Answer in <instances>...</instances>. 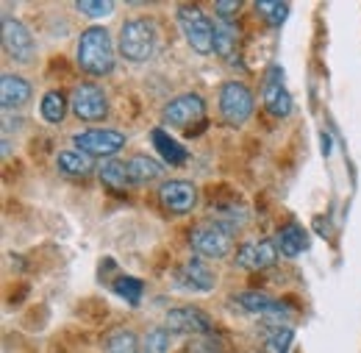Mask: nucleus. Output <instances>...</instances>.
Here are the masks:
<instances>
[{
  "instance_id": "obj_27",
  "label": "nucleus",
  "mask_w": 361,
  "mask_h": 353,
  "mask_svg": "<svg viewBox=\"0 0 361 353\" xmlns=\"http://www.w3.org/2000/svg\"><path fill=\"white\" fill-rule=\"evenodd\" d=\"M75 8H78L81 14L92 17V20H97V17L111 14V11H114V3H111V0H78Z\"/></svg>"
},
{
  "instance_id": "obj_22",
  "label": "nucleus",
  "mask_w": 361,
  "mask_h": 353,
  "mask_svg": "<svg viewBox=\"0 0 361 353\" xmlns=\"http://www.w3.org/2000/svg\"><path fill=\"white\" fill-rule=\"evenodd\" d=\"M103 353H142V345H139V340H136L134 331H128V328H117V331H111V334L106 337Z\"/></svg>"
},
{
  "instance_id": "obj_2",
  "label": "nucleus",
  "mask_w": 361,
  "mask_h": 353,
  "mask_svg": "<svg viewBox=\"0 0 361 353\" xmlns=\"http://www.w3.org/2000/svg\"><path fill=\"white\" fill-rule=\"evenodd\" d=\"M178 25H180V34H183L186 44H189L195 53L206 56V53L214 50V23H212L197 6H192V3L178 6Z\"/></svg>"
},
{
  "instance_id": "obj_3",
  "label": "nucleus",
  "mask_w": 361,
  "mask_h": 353,
  "mask_svg": "<svg viewBox=\"0 0 361 353\" xmlns=\"http://www.w3.org/2000/svg\"><path fill=\"white\" fill-rule=\"evenodd\" d=\"M120 53L126 61H134V64H142L153 56L156 50V25L150 20H131L120 28Z\"/></svg>"
},
{
  "instance_id": "obj_1",
  "label": "nucleus",
  "mask_w": 361,
  "mask_h": 353,
  "mask_svg": "<svg viewBox=\"0 0 361 353\" xmlns=\"http://www.w3.org/2000/svg\"><path fill=\"white\" fill-rule=\"evenodd\" d=\"M78 67L94 78L109 76L114 70V44L106 28L92 25L78 40Z\"/></svg>"
},
{
  "instance_id": "obj_29",
  "label": "nucleus",
  "mask_w": 361,
  "mask_h": 353,
  "mask_svg": "<svg viewBox=\"0 0 361 353\" xmlns=\"http://www.w3.org/2000/svg\"><path fill=\"white\" fill-rule=\"evenodd\" d=\"M289 340H292V331H289V328L275 331L270 340H267V351H270V353H283V351H286V345H289Z\"/></svg>"
},
{
  "instance_id": "obj_15",
  "label": "nucleus",
  "mask_w": 361,
  "mask_h": 353,
  "mask_svg": "<svg viewBox=\"0 0 361 353\" xmlns=\"http://www.w3.org/2000/svg\"><path fill=\"white\" fill-rule=\"evenodd\" d=\"M231 304L239 311H245V314H253V317H281L283 314V306L275 298L264 295V292H242Z\"/></svg>"
},
{
  "instance_id": "obj_11",
  "label": "nucleus",
  "mask_w": 361,
  "mask_h": 353,
  "mask_svg": "<svg viewBox=\"0 0 361 353\" xmlns=\"http://www.w3.org/2000/svg\"><path fill=\"white\" fill-rule=\"evenodd\" d=\"M159 201L170 215H189L197 203V186L189 181H164L159 186Z\"/></svg>"
},
{
  "instance_id": "obj_26",
  "label": "nucleus",
  "mask_w": 361,
  "mask_h": 353,
  "mask_svg": "<svg viewBox=\"0 0 361 353\" xmlns=\"http://www.w3.org/2000/svg\"><path fill=\"white\" fill-rule=\"evenodd\" d=\"M256 11L270 23V25H281L289 14V6L286 3H278V0H259L256 3Z\"/></svg>"
},
{
  "instance_id": "obj_10",
  "label": "nucleus",
  "mask_w": 361,
  "mask_h": 353,
  "mask_svg": "<svg viewBox=\"0 0 361 353\" xmlns=\"http://www.w3.org/2000/svg\"><path fill=\"white\" fill-rule=\"evenodd\" d=\"M176 284L183 289H192V292H212L217 287V273L200 256H192L176 270Z\"/></svg>"
},
{
  "instance_id": "obj_28",
  "label": "nucleus",
  "mask_w": 361,
  "mask_h": 353,
  "mask_svg": "<svg viewBox=\"0 0 361 353\" xmlns=\"http://www.w3.org/2000/svg\"><path fill=\"white\" fill-rule=\"evenodd\" d=\"M114 289H117L131 306H136L139 298H142V281H136V278H120V281L114 284Z\"/></svg>"
},
{
  "instance_id": "obj_23",
  "label": "nucleus",
  "mask_w": 361,
  "mask_h": 353,
  "mask_svg": "<svg viewBox=\"0 0 361 353\" xmlns=\"http://www.w3.org/2000/svg\"><path fill=\"white\" fill-rule=\"evenodd\" d=\"M153 145H156V150H159L170 164H183V162H186V150H183L167 131L156 128V131H153Z\"/></svg>"
},
{
  "instance_id": "obj_19",
  "label": "nucleus",
  "mask_w": 361,
  "mask_h": 353,
  "mask_svg": "<svg viewBox=\"0 0 361 353\" xmlns=\"http://www.w3.org/2000/svg\"><path fill=\"white\" fill-rule=\"evenodd\" d=\"M128 178H131V184H150V181H156V178L164 173V167L156 162V159H150V156H134L128 164Z\"/></svg>"
},
{
  "instance_id": "obj_24",
  "label": "nucleus",
  "mask_w": 361,
  "mask_h": 353,
  "mask_svg": "<svg viewBox=\"0 0 361 353\" xmlns=\"http://www.w3.org/2000/svg\"><path fill=\"white\" fill-rule=\"evenodd\" d=\"M67 97L59 92V89H50L45 97H42V106H39V112H42V117H45L47 123H61L64 117H67Z\"/></svg>"
},
{
  "instance_id": "obj_6",
  "label": "nucleus",
  "mask_w": 361,
  "mask_h": 353,
  "mask_svg": "<svg viewBox=\"0 0 361 353\" xmlns=\"http://www.w3.org/2000/svg\"><path fill=\"white\" fill-rule=\"evenodd\" d=\"M189 245L200 256H206V259H223L228 251H231V234H228L223 225H217V222H203V225L192 228Z\"/></svg>"
},
{
  "instance_id": "obj_18",
  "label": "nucleus",
  "mask_w": 361,
  "mask_h": 353,
  "mask_svg": "<svg viewBox=\"0 0 361 353\" xmlns=\"http://www.w3.org/2000/svg\"><path fill=\"white\" fill-rule=\"evenodd\" d=\"M56 164H59V170H61L64 176H73V178H78V176L84 178L94 170V159H92L90 153L78 150V148L61 150V153H59V159H56Z\"/></svg>"
},
{
  "instance_id": "obj_7",
  "label": "nucleus",
  "mask_w": 361,
  "mask_h": 353,
  "mask_svg": "<svg viewBox=\"0 0 361 353\" xmlns=\"http://www.w3.org/2000/svg\"><path fill=\"white\" fill-rule=\"evenodd\" d=\"M3 47L20 64H31L37 59V42L31 31L14 17H3Z\"/></svg>"
},
{
  "instance_id": "obj_5",
  "label": "nucleus",
  "mask_w": 361,
  "mask_h": 353,
  "mask_svg": "<svg viewBox=\"0 0 361 353\" xmlns=\"http://www.w3.org/2000/svg\"><path fill=\"white\" fill-rule=\"evenodd\" d=\"M164 123H170L173 128L192 131V126H200L206 117V100L200 95H178L164 106Z\"/></svg>"
},
{
  "instance_id": "obj_20",
  "label": "nucleus",
  "mask_w": 361,
  "mask_h": 353,
  "mask_svg": "<svg viewBox=\"0 0 361 353\" xmlns=\"http://www.w3.org/2000/svg\"><path fill=\"white\" fill-rule=\"evenodd\" d=\"M236 42H239V34H236L233 20L217 17V23H214V50H217L223 59H231L233 50H236Z\"/></svg>"
},
{
  "instance_id": "obj_13",
  "label": "nucleus",
  "mask_w": 361,
  "mask_h": 353,
  "mask_svg": "<svg viewBox=\"0 0 361 353\" xmlns=\"http://www.w3.org/2000/svg\"><path fill=\"white\" fill-rule=\"evenodd\" d=\"M167 328L176 334H206L212 331V317L195 306H178L167 311Z\"/></svg>"
},
{
  "instance_id": "obj_9",
  "label": "nucleus",
  "mask_w": 361,
  "mask_h": 353,
  "mask_svg": "<svg viewBox=\"0 0 361 353\" xmlns=\"http://www.w3.org/2000/svg\"><path fill=\"white\" fill-rule=\"evenodd\" d=\"M73 142L78 150L90 153L92 159L94 156H114L117 150L126 148V133L111 131V128H92V131L75 133Z\"/></svg>"
},
{
  "instance_id": "obj_8",
  "label": "nucleus",
  "mask_w": 361,
  "mask_h": 353,
  "mask_svg": "<svg viewBox=\"0 0 361 353\" xmlns=\"http://www.w3.org/2000/svg\"><path fill=\"white\" fill-rule=\"evenodd\" d=\"M70 109L78 120H87V123H94V120H103L109 114V100L103 95V89L97 84H78L73 89V97H70Z\"/></svg>"
},
{
  "instance_id": "obj_14",
  "label": "nucleus",
  "mask_w": 361,
  "mask_h": 353,
  "mask_svg": "<svg viewBox=\"0 0 361 353\" xmlns=\"http://www.w3.org/2000/svg\"><path fill=\"white\" fill-rule=\"evenodd\" d=\"M278 259V245L275 242H245L236 256H233V265L242 267V270H267L275 265Z\"/></svg>"
},
{
  "instance_id": "obj_21",
  "label": "nucleus",
  "mask_w": 361,
  "mask_h": 353,
  "mask_svg": "<svg viewBox=\"0 0 361 353\" xmlns=\"http://www.w3.org/2000/svg\"><path fill=\"white\" fill-rule=\"evenodd\" d=\"M97 176H100V181H103L111 192H126V186L131 184V178H128V167H126L123 162H117V159L103 162V164H100V170H97Z\"/></svg>"
},
{
  "instance_id": "obj_12",
  "label": "nucleus",
  "mask_w": 361,
  "mask_h": 353,
  "mask_svg": "<svg viewBox=\"0 0 361 353\" xmlns=\"http://www.w3.org/2000/svg\"><path fill=\"white\" fill-rule=\"evenodd\" d=\"M262 100L267 106L272 117H289L292 112V95L289 89L283 87V76L278 67H272L270 73L264 76V87H262Z\"/></svg>"
},
{
  "instance_id": "obj_30",
  "label": "nucleus",
  "mask_w": 361,
  "mask_h": 353,
  "mask_svg": "<svg viewBox=\"0 0 361 353\" xmlns=\"http://www.w3.org/2000/svg\"><path fill=\"white\" fill-rule=\"evenodd\" d=\"M214 8H217V17L233 20V14H236V11L242 8V3H239V0H220V3L214 6Z\"/></svg>"
},
{
  "instance_id": "obj_25",
  "label": "nucleus",
  "mask_w": 361,
  "mask_h": 353,
  "mask_svg": "<svg viewBox=\"0 0 361 353\" xmlns=\"http://www.w3.org/2000/svg\"><path fill=\"white\" fill-rule=\"evenodd\" d=\"M170 351V328H150L142 340V353H167Z\"/></svg>"
},
{
  "instance_id": "obj_17",
  "label": "nucleus",
  "mask_w": 361,
  "mask_h": 353,
  "mask_svg": "<svg viewBox=\"0 0 361 353\" xmlns=\"http://www.w3.org/2000/svg\"><path fill=\"white\" fill-rule=\"evenodd\" d=\"M275 245H278V251H281L283 256H300V253L309 248V234H306L298 222H289V225H283V228L278 231Z\"/></svg>"
},
{
  "instance_id": "obj_16",
  "label": "nucleus",
  "mask_w": 361,
  "mask_h": 353,
  "mask_svg": "<svg viewBox=\"0 0 361 353\" xmlns=\"http://www.w3.org/2000/svg\"><path fill=\"white\" fill-rule=\"evenodd\" d=\"M28 100H31V84H28L23 76L6 73V76L0 78V103H3L6 112L20 109V106H25Z\"/></svg>"
},
{
  "instance_id": "obj_4",
  "label": "nucleus",
  "mask_w": 361,
  "mask_h": 353,
  "mask_svg": "<svg viewBox=\"0 0 361 353\" xmlns=\"http://www.w3.org/2000/svg\"><path fill=\"white\" fill-rule=\"evenodd\" d=\"M220 114L233 128L245 126L253 114V92L242 81H226L220 89Z\"/></svg>"
}]
</instances>
